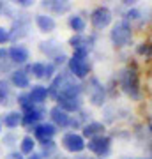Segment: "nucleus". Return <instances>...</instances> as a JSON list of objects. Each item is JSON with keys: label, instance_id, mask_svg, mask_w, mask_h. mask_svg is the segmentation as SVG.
Wrapping results in <instances>:
<instances>
[{"label": "nucleus", "instance_id": "27", "mask_svg": "<svg viewBox=\"0 0 152 159\" xmlns=\"http://www.w3.org/2000/svg\"><path fill=\"white\" fill-rule=\"evenodd\" d=\"M67 58L69 57H67V55H64V53H57V55H55V62H51V64L57 67L58 64H66V62H67Z\"/></svg>", "mask_w": 152, "mask_h": 159}, {"label": "nucleus", "instance_id": "13", "mask_svg": "<svg viewBox=\"0 0 152 159\" xmlns=\"http://www.w3.org/2000/svg\"><path fill=\"white\" fill-rule=\"evenodd\" d=\"M57 101H58L57 106H60L67 113H78L81 110V99L80 97H64V99H57Z\"/></svg>", "mask_w": 152, "mask_h": 159}, {"label": "nucleus", "instance_id": "20", "mask_svg": "<svg viewBox=\"0 0 152 159\" xmlns=\"http://www.w3.org/2000/svg\"><path fill=\"white\" fill-rule=\"evenodd\" d=\"M27 71V74L30 76H34V78H44V62H32V64H28V67L25 69Z\"/></svg>", "mask_w": 152, "mask_h": 159}, {"label": "nucleus", "instance_id": "18", "mask_svg": "<svg viewBox=\"0 0 152 159\" xmlns=\"http://www.w3.org/2000/svg\"><path fill=\"white\" fill-rule=\"evenodd\" d=\"M104 97H106V94H104L103 85H99V83L96 81V87H94L92 92H90V102L96 104V106H101L103 102H104Z\"/></svg>", "mask_w": 152, "mask_h": 159}, {"label": "nucleus", "instance_id": "22", "mask_svg": "<svg viewBox=\"0 0 152 159\" xmlns=\"http://www.w3.org/2000/svg\"><path fill=\"white\" fill-rule=\"evenodd\" d=\"M9 94H11V87H9V81H7V80H0V104L7 101Z\"/></svg>", "mask_w": 152, "mask_h": 159}, {"label": "nucleus", "instance_id": "8", "mask_svg": "<svg viewBox=\"0 0 152 159\" xmlns=\"http://www.w3.org/2000/svg\"><path fill=\"white\" fill-rule=\"evenodd\" d=\"M44 115H46V110L43 104L41 106H34L32 110L21 113V125H25V127H34V125H37L41 120L44 119Z\"/></svg>", "mask_w": 152, "mask_h": 159}, {"label": "nucleus", "instance_id": "4", "mask_svg": "<svg viewBox=\"0 0 152 159\" xmlns=\"http://www.w3.org/2000/svg\"><path fill=\"white\" fill-rule=\"evenodd\" d=\"M85 148H89L90 152H94L99 157H106L112 150V138H108L106 134L94 136L89 140V143H85Z\"/></svg>", "mask_w": 152, "mask_h": 159}, {"label": "nucleus", "instance_id": "35", "mask_svg": "<svg viewBox=\"0 0 152 159\" xmlns=\"http://www.w3.org/2000/svg\"><path fill=\"white\" fill-rule=\"evenodd\" d=\"M60 159H66V157H60Z\"/></svg>", "mask_w": 152, "mask_h": 159}, {"label": "nucleus", "instance_id": "6", "mask_svg": "<svg viewBox=\"0 0 152 159\" xmlns=\"http://www.w3.org/2000/svg\"><path fill=\"white\" fill-rule=\"evenodd\" d=\"M90 23H92V27L96 30L106 29L108 25L112 23V11L104 6L96 7V9L92 11V14H90Z\"/></svg>", "mask_w": 152, "mask_h": 159}, {"label": "nucleus", "instance_id": "2", "mask_svg": "<svg viewBox=\"0 0 152 159\" xmlns=\"http://www.w3.org/2000/svg\"><path fill=\"white\" fill-rule=\"evenodd\" d=\"M110 37H112V43L118 48H122V46H127L133 39V30H131V25L129 21H118L113 25L112 32H110Z\"/></svg>", "mask_w": 152, "mask_h": 159}, {"label": "nucleus", "instance_id": "11", "mask_svg": "<svg viewBox=\"0 0 152 159\" xmlns=\"http://www.w3.org/2000/svg\"><path fill=\"white\" fill-rule=\"evenodd\" d=\"M50 119H51V124L55 125V127H67L71 115L67 111H64L60 106H53L50 110Z\"/></svg>", "mask_w": 152, "mask_h": 159}, {"label": "nucleus", "instance_id": "23", "mask_svg": "<svg viewBox=\"0 0 152 159\" xmlns=\"http://www.w3.org/2000/svg\"><path fill=\"white\" fill-rule=\"evenodd\" d=\"M16 101H18V104H20V108H21L23 113H25V111H28V110H32V108H34V104L30 102V99H28L27 94H20Z\"/></svg>", "mask_w": 152, "mask_h": 159}, {"label": "nucleus", "instance_id": "28", "mask_svg": "<svg viewBox=\"0 0 152 159\" xmlns=\"http://www.w3.org/2000/svg\"><path fill=\"white\" fill-rule=\"evenodd\" d=\"M138 53H140V55H147V57H149V55H150V46L147 44V43H141L140 46H138Z\"/></svg>", "mask_w": 152, "mask_h": 159}, {"label": "nucleus", "instance_id": "9", "mask_svg": "<svg viewBox=\"0 0 152 159\" xmlns=\"http://www.w3.org/2000/svg\"><path fill=\"white\" fill-rule=\"evenodd\" d=\"M7 57L12 64H18V66H23V64L28 62L30 58V51H28L27 46L23 44H12L9 50H7Z\"/></svg>", "mask_w": 152, "mask_h": 159}, {"label": "nucleus", "instance_id": "19", "mask_svg": "<svg viewBox=\"0 0 152 159\" xmlns=\"http://www.w3.org/2000/svg\"><path fill=\"white\" fill-rule=\"evenodd\" d=\"M35 148V140L32 136H23L20 143V154L21 156H30Z\"/></svg>", "mask_w": 152, "mask_h": 159}, {"label": "nucleus", "instance_id": "34", "mask_svg": "<svg viewBox=\"0 0 152 159\" xmlns=\"http://www.w3.org/2000/svg\"><path fill=\"white\" fill-rule=\"evenodd\" d=\"M0 133H2V124H0Z\"/></svg>", "mask_w": 152, "mask_h": 159}, {"label": "nucleus", "instance_id": "24", "mask_svg": "<svg viewBox=\"0 0 152 159\" xmlns=\"http://www.w3.org/2000/svg\"><path fill=\"white\" fill-rule=\"evenodd\" d=\"M41 145H43V154H41V157H44V156H50L51 152H55V148H57V145H55V142H53V140L41 143Z\"/></svg>", "mask_w": 152, "mask_h": 159}, {"label": "nucleus", "instance_id": "30", "mask_svg": "<svg viewBox=\"0 0 152 159\" xmlns=\"http://www.w3.org/2000/svg\"><path fill=\"white\" fill-rule=\"evenodd\" d=\"M7 159H25L20 152H9L7 154Z\"/></svg>", "mask_w": 152, "mask_h": 159}, {"label": "nucleus", "instance_id": "10", "mask_svg": "<svg viewBox=\"0 0 152 159\" xmlns=\"http://www.w3.org/2000/svg\"><path fill=\"white\" fill-rule=\"evenodd\" d=\"M28 99L30 102L34 104V106H41L43 102L48 99V87L44 85H32L30 87V90L27 92Z\"/></svg>", "mask_w": 152, "mask_h": 159}, {"label": "nucleus", "instance_id": "5", "mask_svg": "<svg viewBox=\"0 0 152 159\" xmlns=\"http://www.w3.org/2000/svg\"><path fill=\"white\" fill-rule=\"evenodd\" d=\"M85 143H87L85 138L78 133H74V131L66 133L62 136V147L71 154H81L85 150Z\"/></svg>", "mask_w": 152, "mask_h": 159}, {"label": "nucleus", "instance_id": "16", "mask_svg": "<svg viewBox=\"0 0 152 159\" xmlns=\"http://www.w3.org/2000/svg\"><path fill=\"white\" fill-rule=\"evenodd\" d=\"M11 81H12V85L18 87V89H27L30 85V76L27 74L25 69H16V71H12Z\"/></svg>", "mask_w": 152, "mask_h": 159}, {"label": "nucleus", "instance_id": "21", "mask_svg": "<svg viewBox=\"0 0 152 159\" xmlns=\"http://www.w3.org/2000/svg\"><path fill=\"white\" fill-rule=\"evenodd\" d=\"M44 6H48L51 9V12H55V14H62V12H67L71 9L69 2H57V0H53L50 4H44Z\"/></svg>", "mask_w": 152, "mask_h": 159}, {"label": "nucleus", "instance_id": "29", "mask_svg": "<svg viewBox=\"0 0 152 159\" xmlns=\"http://www.w3.org/2000/svg\"><path fill=\"white\" fill-rule=\"evenodd\" d=\"M126 16H127V20H131V21H133V20H138V18H140V11H138V9H131V11H127ZM127 20H126V21H127Z\"/></svg>", "mask_w": 152, "mask_h": 159}, {"label": "nucleus", "instance_id": "26", "mask_svg": "<svg viewBox=\"0 0 152 159\" xmlns=\"http://www.w3.org/2000/svg\"><path fill=\"white\" fill-rule=\"evenodd\" d=\"M11 41V30L7 27H0V44H6Z\"/></svg>", "mask_w": 152, "mask_h": 159}, {"label": "nucleus", "instance_id": "25", "mask_svg": "<svg viewBox=\"0 0 152 159\" xmlns=\"http://www.w3.org/2000/svg\"><path fill=\"white\" fill-rule=\"evenodd\" d=\"M55 71H57V67L51 62H46L44 64V78L46 80H53V78H55Z\"/></svg>", "mask_w": 152, "mask_h": 159}, {"label": "nucleus", "instance_id": "15", "mask_svg": "<svg viewBox=\"0 0 152 159\" xmlns=\"http://www.w3.org/2000/svg\"><path fill=\"white\" fill-rule=\"evenodd\" d=\"M0 124L9 127V129H14L18 125H21V111H7L0 117Z\"/></svg>", "mask_w": 152, "mask_h": 159}, {"label": "nucleus", "instance_id": "3", "mask_svg": "<svg viewBox=\"0 0 152 159\" xmlns=\"http://www.w3.org/2000/svg\"><path fill=\"white\" fill-rule=\"evenodd\" d=\"M118 83L122 87V90L131 97H138V89H140V81H138V74L133 69H124L118 73Z\"/></svg>", "mask_w": 152, "mask_h": 159}, {"label": "nucleus", "instance_id": "14", "mask_svg": "<svg viewBox=\"0 0 152 159\" xmlns=\"http://www.w3.org/2000/svg\"><path fill=\"white\" fill-rule=\"evenodd\" d=\"M35 25H37V29L41 30V32H53L57 27V21L55 18L50 16V14H37L35 16Z\"/></svg>", "mask_w": 152, "mask_h": 159}, {"label": "nucleus", "instance_id": "17", "mask_svg": "<svg viewBox=\"0 0 152 159\" xmlns=\"http://www.w3.org/2000/svg\"><path fill=\"white\" fill-rule=\"evenodd\" d=\"M69 27H71V30L74 34H83L85 29H87V21H85L83 16L73 14V16H69Z\"/></svg>", "mask_w": 152, "mask_h": 159}, {"label": "nucleus", "instance_id": "7", "mask_svg": "<svg viewBox=\"0 0 152 159\" xmlns=\"http://www.w3.org/2000/svg\"><path fill=\"white\" fill-rule=\"evenodd\" d=\"M32 129H34V136L32 138H34L35 142H41V143L53 140V136L57 134V127L51 122H39Z\"/></svg>", "mask_w": 152, "mask_h": 159}, {"label": "nucleus", "instance_id": "1", "mask_svg": "<svg viewBox=\"0 0 152 159\" xmlns=\"http://www.w3.org/2000/svg\"><path fill=\"white\" fill-rule=\"evenodd\" d=\"M87 55H81V53H74L73 57L67 58V67H69V74L73 78H78V80H83L89 76V71H90V64L87 60Z\"/></svg>", "mask_w": 152, "mask_h": 159}, {"label": "nucleus", "instance_id": "12", "mask_svg": "<svg viewBox=\"0 0 152 159\" xmlns=\"http://www.w3.org/2000/svg\"><path fill=\"white\" fill-rule=\"evenodd\" d=\"M104 134V124L101 122H96V120H92V122H87V124L81 127V136L83 138H94V136H101Z\"/></svg>", "mask_w": 152, "mask_h": 159}, {"label": "nucleus", "instance_id": "31", "mask_svg": "<svg viewBox=\"0 0 152 159\" xmlns=\"http://www.w3.org/2000/svg\"><path fill=\"white\" fill-rule=\"evenodd\" d=\"M32 4H34L32 0H20V2H18V6H21V7H30Z\"/></svg>", "mask_w": 152, "mask_h": 159}, {"label": "nucleus", "instance_id": "32", "mask_svg": "<svg viewBox=\"0 0 152 159\" xmlns=\"http://www.w3.org/2000/svg\"><path fill=\"white\" fill-rule=\"evenodd\" d=\"M25 159H43V157H41V154H37V152H32L30 156H27Z\"/></svg>", "mask_w": 152, "mask_h": 159}, {"label": "nucleus", "instance_id": "33", "mask_svg": "<svg viewBox=\"0 0 152 159\" xmlns=\"http://www.w3.org/2000/svg\"><path fill=\"white\" fill-rule=\"evenodd\" d=\"M73 159H96V157H90V156H85V154H76V157Z\"/></svg>", "mask_w": 152, "mask_h": 159}]
</instances>
